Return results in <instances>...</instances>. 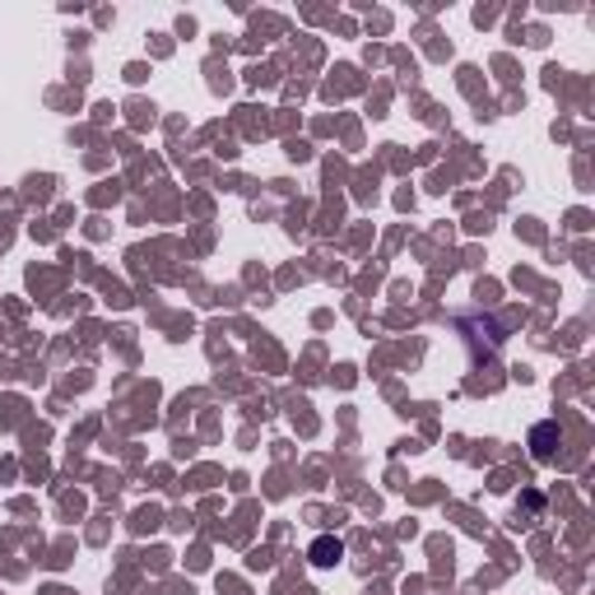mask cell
I'll use <instances>...</instances> for the list:
<instances>
[{
    "instance_id": "cell-1",
    "label": "cell",
    "mask_w": 595,
    "mask_h": 595,
    "mask_svg": "<svg viewBox=\"0 0 595 595\" xmlns=\"http://www.w3.org/2000/svg\"><path fill=\"white\" fill-rule=\"evenodd\" d=\"M313 554H317V563H335V558H340V545H317Z\"/></svg>"
}]
</instances>
